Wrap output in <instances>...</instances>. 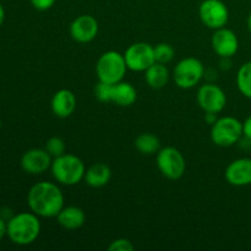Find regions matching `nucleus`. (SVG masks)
Wrapping results in <instances>:
<instances>
[{
	"instance_id": "f257e3e1",
	"label": "nucleus",
	"mask_w": 251,
	"mask_h": 251,
	"mask_svg": "<svg viewBox=\"0 0 251 251\" xmlns=\"http://www.w3.org/2000/svg\"><path fill=\"white\" fill-rule=\"evenodd\" d=\"M29 210L43 218L56 217L64 207V195L55 183L39 181L27 194Z\"/></svg>"
},
{
	"instance_id": "f03ea898",
	"label": "nucleus",
	"mask_w": 251,
	"mask_h": 251,
	"mask_svg": "<svg viewBox=\"0 0 251 251\" xmlns=\"http://www.w3.org/2000/svg\"><path fill=\"white\" fill-rule=\"evenodd\" d=\"M41 233L39 216L31 212H20L7 221L6 235L14 244L26 247L37 240Z\"/></svg>"
},
{
	"instance_id": "7ed1b4c3",
	"label": "nucleus",
	"mask_w": 251,
	"mask_h": 251,
	"mask_svg": "<svg viewBox=\"0 0 251 251\" xmlns=\"http://www.w3.org/2000/svg\"><path fill=\"white\" fill-rule=\"evenodd\" d=\"M51 174L54 179L61 185L73 186L85 178L86 167L80 157L71 153H64L53 158Z\"/></svg>"
},
{
	"instance_id": "20e7f679",
	"label": "nucleus",
	"mask_w": 251,
	"mask_h": 251,
	"mask_svg": "<svg viewBox=\"0 0 251 251\" xmlns=\"http://www.w3.org/2000/svg\"><path fill=\"white\" fill-rule=\"evenodd\" d=\"M127 65L124 54L119 51L108 50L98 58L96 64V74L98 80L102 82L115 85L124 78L126 74Z\"/></svg>"
},
{
	"instance_id": "39448f33",
	"label": "nucleus",
	"mask_w": 251,
	"mask_h": 251,
	"mask_svg": "<svg viewBox=\"0 0 251 251\" xmlns=\"http://www.w3.org/2000/svg\"><path fill=\"white\" fill-rule=\"evenodd\" d=\"M243 137V123L234 117H222L211 127V140L216 146L230 147Z\"/></svg>"
},
{
	"instance_id": "423d86ee",
	"label": "nucleus",
	"mask_w": 251,
	"mask_h": 251,
	"mask_svg": "<svg viewBox=\"0 0 251 251\" xmlns=\"http://www.w3.org/2000/svg\"><path fill=\"white\" fill-rule=\"evenodd\" d=\"M205 76V66L194 56L181 59L173 70L174 82L183 90H190L200 83Z\"/></svg>"
},
{
	"instance_id": "0eeeda50",
	"label": "nucleus",
	"mask_w": 251,
	"mask_h": 251,
	"mask_svg": "<svg viewBox=\"0 0 251 251\" xmlns=\"http://www.w3.org/2000/svg\"><path fill=\"white\" fill-rule=\"evenodd\" d=\"M157 167L167 179L178 180L185 173L186 162L178 149L167 146L157 152Z\"/></svg>"
},
{
	"instance_id": "6e6552de",
	"label": "nucleus",
	"mask_w": 251,
	"mask_h": 251,
	"mask_svg": "<svg viewBox=\"0 0 251 251\" xmlns=\"http://www.w3.org/2000/svg\"><path fill=\"white\" fill-rule=\"evenodd\" d=\"M201 22L211 29L226 27L229 20V10L222 0H203L199 7Z\"/></svg>"
},
{
	"instance_id": "1a4fd4ad",
	"label": "nucleus",
	"mask_w": 251,
	"mask_h": 251,
	"mask_svg": "<svg viewBox=\"0 0 251 251\" xmlns=\"http://www.w3.org/2000/svg\"><path fill=\"white\" fill-rule=\"evenodd\" d=\"M127 69L136 73L146 71L152 64L156 63L153 46L145 42H137L131 44L124 53Z\"/></svg>"
},
{
	"instance_id": "9d476101",
	"label": "nucleus",
	"mask_w": 251,
	"mask_h": 251,
	"mask_svg": "<svg viewBox=\"0 0 251 251\" xmlns=\"http://www.w3.org/2000/svg\"><path fill=\"white\" fill-rule=\"evenodd\" d=\"M198 103L205 113H221L227 104V96L220 86L205 83L198 90Z\"/></svg>"
},
{
	"instance_id": "9b49d317",
	"label": "nucleus",
	"mask_w": 251,
	"mask_h": 251,
	"mask_svg": "<svg viewBox=\"0 0 251 251\" xmlns=\"http://www.w3.org/2000/svg\"><path fill=\"white\" fill-rule=\"evenodd\" d=\"M211 46L221 58H232L239 49V39L232 29L222 27L215 29V33L211 38Z\"/></svg>"
},
{
	"instance_id": "f8f14e48",
	"label": "nucleus",
	"mask_w": 251,
	"mask_h": 251,
	"mask_svg": "<svg viewBox=\"0 0 251 251\" xmlns=\"http://www.w3.org/2000/svg\"><path fill=\"white\" fill-rule=\"evenodd\" d=\"M98 21L92 15H80L70 25V34L78 43H88L97 37Z\"/></svg>"
},
{
	"instance_id": "ddd939ff",
	"label": "nucleus",
	"mask_w": 251,
	"mask_h": 251,
	"mask_svg": "<svg viewBox=\"0 0 251 251\" xmlns=\"http://www.w3.org/2000/svg\"><path fill=\"white\" fill-rule=\"evenodd\" d=\"M53 157L46 151V149H32L25 152L21 158V168L26 173L38 176L44 173L51 167Z\"/></svg>"
},
{
	"instance_id": "4468645a",
	"label": "nucleus",
	"mask_w": 251,
	"mask_h": 251,
	"mask_svg": "<svg viewBox=\"0 0 251 251\" xmlns=\"http://www.w3.org/2000/svg\"><path fill=\"white\" fill-rule=\"evenodd\" d=\"M226 180L233 186L251 184V158H238L230 162L225 172Z\"/></svg>"
},
{
	"instance_id": "2eb2a0df",
	"label": "nucleus",
	"mask_w": 251,
	"mask_h": 251,
	"mask_svg": "<svg viewBox=\"0 0 251 251\" xmlns=\"http://www.w3.org/2000/svg\"><path fill=\"white\" fill-rule=\"evenodd\" d=\"M76 104H77V100L73 91L63 88L54 93L50 107L54 115L58 118H68L75 112Z\"/></svg>"
},
{
	"instance_id": "dca6fc26",
	"label": "nucleus",
	"mask_w": 251,
	"mask_h": 251,
	"mask_svg": "<svg viewBox=\"0 0 251 251\" xmlns=\"http://www.w3.org/2000/svg\"><path fill=\"white\" fill-rule=\"evenodd\" d=\"M59 226L68 230H75L82 227L86 222V215L83 210L76 206H68L61 208L56 216Z\"/></svg>"
},
{
	"instance_id": "f3484780",
	"label": "nucleus",
	"mask_w": 251,
	"mask_h": 251,
	"mask_svg": "<svg viewBox=\"0 0 251 251\" xmlns=\"http://www.w3.org/2000/svg\"><path fill=\"white\" fill-rule=\"evenodd\" d=\"M110 178H112V171L109 167L105 163L98 162V163L92 164L86 169L85 173V181L88 186L91 188H103L109 183Z\"/></svg>"
},
{
	"instance_id": "a211bd4d",
	"label": "nucleus",
	"mask_w": 251,
	"mask_h": 251,
	"mask_svg": "<svg viewBox=\"0 0 251 251\" xmlns=\"http://www.w3.org/2000/svg\"><path fill=\"white\" fill-rule=\"evenodd\" d=\"M137 100V91L130 82L120 81L112 87V102L120 107H130Z\"/></svg>"
},
{
	"instance_id": "6ab92c4d",
	"label": "nucleus",
	"mask_w": 251,
	"mask_h": 251,
	"mask_svg": "<svg viewBox=\"0 0 251 251\" xmlns=\"http://www.w3.org/2000/svg\"><path fill=\"white\" fill-rule=\"evenodd\" d=\"M169 71L166 64L154 63L145 71V81L147 85L154 90L163 88L168 83Z\"/></svg>"
},
{
	"instance_id": "aec40b11",
	"label": "nucleus",
	"mask_w": 251,
	"mask_h": 251,
	"mask_svg": "<svg viewBox=\"0 0 251 251\" xmlns=\"http://www.w3.org/2000/svg\"><path fill=\"white\" fill-rule=\"evenodd\" d=\"M135 147L142 154H153L161 150V141L151 132L140 134L135 140Z\"/></svg>"
},
{
	"instance_id": "412c9836",
	"label": "nucleus",
	"mask_w": 251,
	"mask_h": 251,
	"mask_svg": "<svg viewBox=\"0 0 251 251\" xmlns=\"http://www.w3.org/2000/svg\"><path fill=\"white\" fill-rule=\"evenodd\" d=\"M237 86L243 96L251 98V61L244 63L238 70Z\"/></svg>"
},
{
	"instance_id": "4be33fe9",
	"label": "nucleus",
	"mask_w": 251,
	"mask_h": 251,
	"mask_svg": "<svg viewBox=\"0 0 251 251\" xmlns=\"http://www.w3.org/2000/svg\"><path fill=\"white\" fill-rule=\"evenodd\" d=\"M154 49V58H156L157 63L161 64H168L169 61L173 60L174 50L173 47L168 43H158L156 47H153Z\"/></svg>"
},
{
	"instance_id": "5701e85b",
	"label": "nucleus",
	"mask_w": 251,
	"mask_h": 251,
	"mask_svg": "<svg viewBox=\"0 0 251 251\" xmlns=\"http://www.w3.org/2000/svg\"><path fill=\"white\" fill-rule=\"evenodd\" d=\"M46 151L50 154L53 158H56V157L61 156V154L65 153L66 151V146L65 142H64L63 139L58 136H53L50 139L47 140L46 142Z\"/></svg>"
},
{
	"instance_id": "b1692460",
	"label": "nucleus",
	"mask_w": 251,
	"mask_h": 251,
	"mask_svg": "<svg viewBox=\"0 0 251 251\" xmlns=\"http://www.w3.org/2000/svg\"><path fill=\"white\" fill-rule=\"evenodd\" d=\"M113 85L100 81L95 87V96L100 102H112Z\"/></svg>"
},
{
	"instance_id": "393cba45",
	"label": "nucleus",
	"mask_w": 251,
	"mask_h": 251,
	"mask_svg": "<svg viewBox=\"0 0 251 251\" xmlns=\"http://www.w3.org/2000/svg\"><path fill=\"white\" fill-rule=\"evenodd\" d=\"M109 251H132L134 250V245L129 239L125 238H120V239H115L110 243L108 247Z\"/></svg>"
},
{
	"instance_id": "a878e982",
	"label": "nucleus",
	"mask_w": 251,
	"mask_h": 251,
	"mask_svg": "<svg viewBox=\"0 0 251 251\" xmlns=\"http://www.w3.org/2000/svg\"><path fill=\"white\" fill-rule=\"evenodd\" d=\"M31 5L36 10L39 11H47V10L50 9L54 4H55L56 0H29Z\"/></svg>"
},
{
	"instance_id": "bb28decb",
	"label": "nucleus",
	"mask_w": 251,
	"mask_h": 251,
	"mask_svg": "<svg viewBox=\"0 0 251 251\" xmlns=\"http://www.w3.org/2000/svg\"><path fill=\"white\" fill-rule=\"evenodd\" d=\"M243 136L251 140V115L248 117L243 123Z\"/></svg>"
},
{
	"instance_id": "cd10ccee",
	"label": "nucleus",
	"mask_w": 251,
	"mask_h": 251,
	"mask_svg": "<svg viewBox=\"0 0 251 251\" xmlns=\"http://www.w3.org/2000/svg\"><path fill=\"white\" fill-rule=\"evenodd\" d=\"M14 211L9 207H1L0 208V218H2L4 221H10L12 217H14Z\"/></svg>"
},
{
	"instance_id": "c85d7f7f",
	"label": "nucleus",
	"mask_w": 251,
	"mask_h": 251,
	"mask_svg": "<svg viewBox=\"0 0 251 251\" xmlns=\"http://www.w3.org/2000/svg\"><path fill=\"white\" fill-rule=\"evenodd\" d=\"M7 233V222L0 218V240L6 235Z\"/></svg>"
},
{
	"instance_id": "c756f323",
	"label": "nucleus",
	"mask_w": 251,
	"mask_h": 251,
	"mask_svg": "<svg viewBox=\"0 0 251 251\" xmlns=\"http://www.w3.org/2000/svg\"><path fill=\"white\" fill-rule=\"evenodd\" d=\"M216 115H217L216 113H206V114H205V122L208 123V124L213 125L216 123V120L218 119Z\"/></svg>"
},
{
	"instance_id": "7c9ffc66",
	"label": "nucleus",
	"mask_w": 251,
	"mask_h": 251,
	"mask_svg": "<svg viewBox=\"0 0 251 251\" xmlns=\"http://www.w3.org/2000/svg\"><path fill=\"white\" fill-rule=\"evenodd\" d=\"M4 21H5V10L1 2H0V27L2 26Z\"/></svg>"
},
{
	"instance_id": "2f4dec72",
	"label": "nucleus",
	"mask_w": 251,
	"mask_h": 251,
	"mask_svg": "<svg viewBox=\"0 0 251 251\" xmlns=\"http://www.w3.org/2000/svg\"><path fill=\"white\" fill-rule=\"evenodd\" d=\"M248 29H249V32L251 33V12H250L249 17H248Z\"/></svg>"
}]
</instances>
